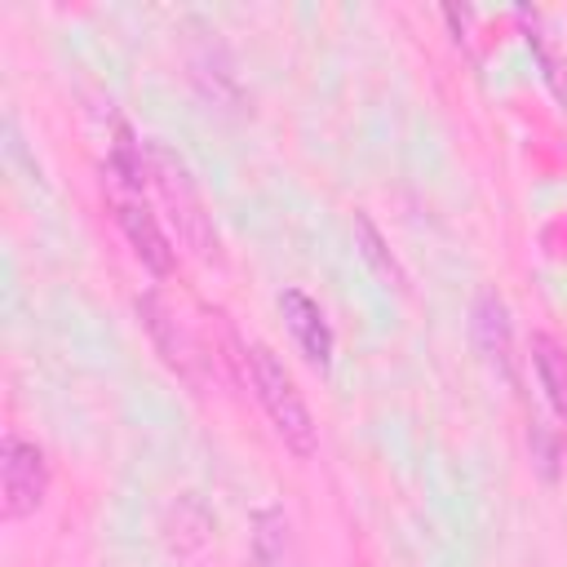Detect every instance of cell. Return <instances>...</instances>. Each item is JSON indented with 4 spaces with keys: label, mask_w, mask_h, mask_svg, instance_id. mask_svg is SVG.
Returning a JSON list of instances; mask_svg holds the SVG:
<instances>
[{
    "label": "cell",
    "mask_w": 567,
    "mask_h": 567,
    "mask_svg": "<svg viewBox=\"0 0 567 567\" xmlns=\"http://www.w3.org/2000/svg\"><path fill=\"white\" fill-rule=\"evenodd\" d=\"M252 554L257 567H306L297 532L284 509H257L252 514Z\"/></svg>",
    "instance_id": "obj_6"
},
{
    "label": "cell",
    "mask_w": 567,
    "mask_h": 567,
    "mask_svg": "<svg viewBox=\"0 0 567 567\" xmlns=\"http://www.w3.org/2000/svg\"><path fill=\"white\" fill-rule=\"evenodd\" d=\"M354 244H359V257L372 266V275H377L385 288L408 292V275H403V266L394 261V252L385 248V239H381V230L372 226V217H368V213H359V217H354Z\"/></svg>",
    "instance_id": "obj_9"
},
{
    "label": "cell",
    "mask_w": 567,
    "mask_h": 567,
    "mask_svg": "<svg viewBox=\"0 0 567 567\" xmlns=\"http://www.w3.org/2000/svg\"><path fill=\"white\" fill-rule=\"evenodd\" d=\"M146 182L155 186L159 208L168 213V226L177 230V239H182L195 257L217 261V257H221V239H217L213 213H208V204H204V195H199V182L190 177L186 159H182L168 142H159V137L146 142Z\"/></svg>",
    "instance_id": "obj_1"
},
{
    "label": "cell",
    "mask_w": 567,
    "mask_h": 567,
    "mask_svg": "<svg viewBox=\"0 0 567 567\" xmlns=\"http://www.w3.org/2000/svg\"><path fill=\"white\" fill-rule=\"evenodd\" d=\"M532 368L549 408L558 412V421H567V346L549 332H532Z\"/></svg>",
    "instance_id": "obj_8"
},
{
    "label": "cell",
    "mask_w": 567,
    "mask_h": 567,
    "mask_svg": "<svg viewBox=\"0 0 567 567\" xmlns=\"http://www.w3.org/2000/svg\"><path fill=\"white\" fill-rule=\"evenodd\" d=\"M137 310H142V323H146V332H151V341L159 346V354H164V363L177 372V377H186V381H195V372H190V341L182 337V328H177V319L164 310V297L159 292H146L142 301H137Z\"/></svg>",
    "instance_id": "obj_7"
},
{
    "label": "cell",
    "mask_w": 567,
    "mask_h": 567,
    "mask_svg": "<svg viewBox=\"0 0 567 567\" xmlns=\"http://www.w3.org/2000/svg\"><path fill=\"white\" fill-rule=\"evenodd\" d=\"M44 492H49V461H44V447L40 443H27L18 434L4 439L0 447V514L9 523L18 518H31L40 505H44Z\"/></svg>",
    "instance_id": "obj_3"
},
{
    "label": "cell",
    "mask_w": 567,
    "mask_h": 567,
    "mask_svg": "<svg viewBox=\"0 0 567 567\" xmlns=\"http://www.w3.org/2000/svg\"><path fill=\"white\" fill-rule=\"evenodd\" d=\"M279 315H284V323H288L297 350L306 354V363L323 372V368L332 363V328H328L319 301L306 297L301 288H284V292H279Z\"/></svg>",
    "instance_id": "obj_5"
},
{
    "label": "cell",
    "mask_w": 567,
    "mask_h": 567,
    "mask_svg": "<svg viewBox=\"0 0 567 567\" xmlns=\"http://www.w3.org/2000/svg\"><path fill=\"white\" fill-rule=\"evenodd\" d=\"M248 377H252L257 403L266 408V416H270L275 434L284 439V447H288L292 456L310 461V456L319 452V425H315V416H310V408H306V399H301L292 372L279 363V354H275L270 346L257 341V346L248 350Z\"/></svg>",
    "instance_id": "obj_2"
},
{
    "label": "cell",
    "mask_w": 567,
    "mask_h": 567,
    "mask_svg": "<svg viewBox=\"0 0 567 567\" xmlns=\"http://www.w3.org/2000/svg\"><path fill=\"white\" fill-rule=\"evenodd\" d=\"M470 337H474V350L483 354V363L501 381H514V332H509V310L496 288H478V297L470 306Z\"/></svg>",
    "instance_id": "obj_4"
}]
</instances>
